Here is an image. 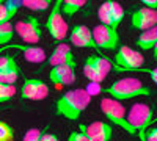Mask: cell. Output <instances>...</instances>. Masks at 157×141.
<instances>
[{"mask_svg": "<svg viewBox=\"0 0 157 141\" xmlns=\"http://www.w3.org/2000/svg\"><path fill=\"white\" fill-rule=\"evenodd\" d=\"M90 102L91 97L86 94L83 88L71 89L55 102V111L61 118H66L69 121H77L80 118V114L88 108Z\"/></svg>", "mask_w": 157, "mask_h": 141, "instance_id": "1", "label": "cell"}, {"mask_svg": "<svg viewBox=\"0 0 157 141\" xmlns=\"http://www.w3.org/2000/svg\"><path fill=\"white\" fill-rule=\"evenodd\" d=\"M101 93L107 94L110 99L121 102V100H130L137 97H148L152 94V89L145 83H141L138 79L127 77V79H120L113 82L112 85L102 88Z\"/></svg>", "mask_w": 157, "mask_h": 141, "instance_id": "2", "label": "cell"}, {"mask_svg": "<svg viewBox=\"0 0 157 141\" xmlns=\"http://www.w3.org/2000/svg\"><path fill=\"white\" fill-rule=\"evenodd\" d=\"M126 116H127V122L135 130L138 138L141 141H146L145 133L154 124V111H152V108L148 104H134Z\"/></svg>", "mask_w": 157, "mask_h": 141, "instance_id": "3", "label": "cell"}, {"mask_svg": "<svg viewBox=\"0 0 157 141\" xmlns=\"http://www.w3.org/2000/svg\"><path fill=\"white\" fill-rule=\"evenodd\" d=\"M101 111L107 116V119L118 125V127H121V129L129 133V135H137L135 130L130 127V124L127 122V116H126V108L124 105L121 104V102H118L115 99H110V97H104L101 100Z\"/></svg>", "mask_w": 157, "mask_h": 141, "instance_id": "4", "label": "cell"}, {"mask_svg": "<svg viewBox=\"0 0 157 141\" xmlns=\"http://www.w3.org/2000/svg\"><path fill=\"white\" fill-rule=\"evenodd\" d=\"M115 63L113 66L115 71L118 72H130L134 69H140L143 68V63H145V58L140 52L134 50L129 46H120L115 54Z\"/></svg>", "mask_w": 157, "mask_h": 141, "instance_id": "5", "label": "cell"}, {"mask_svg": "<svg viewBox=\"0 0 157 141\" xmlns=\"http://www.w3.org/2000/svg\"><path fill=\"white\" fill-rule=\"evenodd\" d=\"M46 30L57 43L63 41L64 38H66L68 24L64 20V17L61 16V0H57V2L52 5L50 14L47 16V20H46Z\"/></svg>", "mask_w": 157, "mask_h": 141, "instance_id": "6", "label": "cell"}, {"mask_svg": "<svg viewBox=\"0 0 157 141\" xmlns=\"http://www.w3.org/2000/svg\"><path fill=\"white\" fill-rule=\"evenodd\" d=\"M14 33L19 35L22 38L24 43L27 44H38L41 41L43 36V28H41V22H39L38 17L30 16L27 19H22L19 22H16L14 25Z\"/></svg>", "mask_w": 157, "mask_h": 141, "instance_id": "7", "label": "cell"}, {"mask_svg": "<svg viewBox=\"0 0 157 141\" xmlns=\"http://www.w3.org/2000/svg\"><path fill=\"white\" fill-rule=\"evenodd\" d=\"M91 35H93V41L99 50H118L120 47V35L115 28L99 24L91 30Z\"/></svg>", "mask_w": 157, "mask_h": 141, "instance_id": "8", "label": "cell"}, {"mask_svg": "<svg viewBox=\"0 0 157 141\" xmlns=\"http://www.w3.org/2000/svg\"><path fill=\"white\" fill-rule=\"evenodd\" d=\"M78 132H82L88 141H112L113 136V127L109 122L94 121L91 124H80Z\"/></svg>", "mask_w": 157, "mask_h": 141, "instance_id": "9", "label": "cell"}, {"mask_svg": "<svg viewBox=\"0 0 157 141\" xmlns=\"http://www.w3.org/2000/svg\"><path fill=\"white\" fill-rule=\"evenodd\" d=\"M49 80L52 82L55 89H63L66 86H71L77 80V69H72V68H68V66L50 68Z\"/></svg>", "mask_w": 157, "mask_h": 141, "instance_id": "10", "label": "cell"}, {"mask_svg": "<svg viewBox=\"0 0 157 141\" xmlns=\"http://www.w3.org/2000/svg\"><path fill=\"white\" fill-rule=\"evenodd\" d=\"M47 63L50 65V68L68 66V68L77 69V61H75V55L72 52V49L68 44H63V43L54 49V52L47 58Z\"/></svg>", "mask_w": 157, "mask_h": 141, "instance_id": "11", "label": "cell"}, {"mask_svg": "<svg viewBox=\"0 0 157 141\" xmlns=\"http://www.w3.org/2000/svg\"><path fill=\"white\" fill-rule=\"evenodd\" d=\"M49 96V86L39 79H27L21 86V97L25 100H43Z\"/></svg>", "mask_w": 157, "mask_h": 141, "instance_id": "12", "label": "cell"}, {"mask_svg": "<svg viewBox=\"0 0 157 141\" xmlns=\"http://www.w3.org/2000/svg\"><path fill=\"white\" fill-rule=\"evenodd\" d=\"M130 25L132 28L146 32L157 25V11L148 8H138L130 14Z\"/></svg>", "mask_w": 157, "mask_h": 141, "instance_id": "13", "label": "cell"}, {"mask_svg": "<svg viewBox=\"0 0 157 141\" xmlns=\"http://www.w3.org/2000/svg\"><path fill=\"white\" fill-rule=\"evenodd\" d=\"M71 38V44L80 49H93L96 52H99V49L96 47L94 41H93V35H91V30L86 27V25H74L71 28L69 33Z\"/></svg>", "mask_w": 157, "mask_h": 141, "instance_id": "14", "label": "cell"}, {"mask_svg": "<svg viewBox=\"0 0 157 141\" xmlns=\"http://www.w3.org/2000/svg\"><path fill=\"white\" fill-rule=\"evenodd\" d=\"M19 74H21V68H19V65L16 63L14 55H13L8 65L3 69H0V83L14 85V82L19 79Z\"/></svg>", "mask_w": 157, "mask_h": 141, "instance_id": "15", "label": "cell"}, {"mask_svg": "<svg viewBox=\"0 0 157 141\" xmlns=\"http://www.w3.org/2000/svg\"><path fill=\"white\" fill-rule=\"evenodd\" d=\"M6 49H17L24 52V58L30 63H43L46 60V52L41 47L33 46H6Z\"/></svg>", "mask_w": 157, "mask_h": 141, "instance_id": "16", "label": "cell"}, {"mask_svg": "<svg viewBox=\"0 0 157 141\" xmlns=\"http://www.w3.org/2000/svg\"><path fill=\"white\" fill-rule=\"evenodd\" d=\"M86 60L91 63V66H93L96 69V72L101 75V79L105 80L107 75L112 71V68H113L110 65V60L105 58V57H102V55H90V57H86Z\"/></svg>", "mask_w": 157, "mask_h": 141, "instance_id": "17", "label": "cell"}, {"mask_svg": "<svg viewBox=\"0 0 157 141\" xmlns=\"http://www.w3.org/2000/svg\"><path fill=\"white\" fill-rule=\"evenodd\" d=\"M21 2L17 0H3L0 3V25L2 24H6V22H11V19L16 16V13L19 11L21 8Z\"/></svg>", "mask_w": 157, "mask_h": 141, "instance_id": "18", "label": "cell"}, {"mask_svg": "<svg viewBox=\"0 0 157 141\" xmlns=\"http://www.w3.org/2000/svg\"><path fill=\"white\" fill-rule=\"evenodd\" d=\"M155 44H157V25L146 32H141L137 39V46L141 50H151Z\"/></svg>", "mask_w": 157, "mask_h": 141, "instance_id": "19", "label": "cell"}, {"mask_svg": "<svg viewBox=\"0 0 157 141\" xmlns=\"http://www.w3.org/2000/svg\"><path fill=\"white\" fill-rule=\"evenodd\" d=\"M85 6V0H61V16L71 19Z\"/></svg>", "mask_w": 157, "mask_h": 141, "instance_id": "20", "label": "cell"}, {"mask_svg": "<svg viewBox=\"0 0 157 141\" xmlns=\"http://www.w3.org/2000/svg\"><path fill=\"white\" fill-rule=\"evenodd\" d=\"M109 8H110V22H112L110 27L116 30L124 19V14H126L124 8L118 2H113V0H109Z\"/></svg>", "mask_w": 157, "mask_h": 141, "instance_id": "21", "label": "cell"}, {"mask_svg": "<svg viewBox=\"0 0 157 141\" xmlns=\"http://www.w3.org/2000/svg\"><path fill=\"white\" fill-rule=\"evenodd\" d=\"M13 36H14V25L11 22L0 25V47L6 46L13 39Z\"/></svg>", "mask_w": 157, "mask_h": 141, "instance_id": "22", "label": "cell"}, {"mask_svg": "<svg viewBox=\"0 0 157 141\" xmlns=\"http://www.w3.org/2000/svg\"><path fill=\"white\" fill-rule=\"evenodd\" d=\"M21 5L32 11H46L50 6L49 0H21Z\"/></svg>", "mask_w": 157, "mask_h": 141, "instance_id": "23", "label": "cell"}, {"mask_svg": "<svg viewBox=\"0 0 157 141\" xmlns=\"http://www.w3.org/2000/svg\"><path fill=\"white\" fill-rule=\"evenodd\" d=\"M83 75L90 80V83H98V85H101V82H104V80L101 79V75L96 72V69L91 66V63H90L88 60H85V65H83Z\"/></svg>", "mask_w": 157, "mask_h": 141, "instance_id": "24", "label": "cell"}, {"mask_svg": "<svg viewBox=\"0 0 157 141\" xmlns=\"http://www.w3.org/2000/svg\"><path fill=\"white\" fill-rule=\"evenodd\" d=\"M98 16L101 20V25H105V27H110L112 22H110V8H109V2H104L99 9H98ZM112 28V27H110Z\"/></svg>", "mask_w": 157, "mask_h": 141, "instance_id": "25", "label": "cell"}, {"mask_svg": "<svg viewBox=\"0 0 157 141\" xmlns=\"http://www.w3.org/2000/svg\"><path fill=\"white\" fill-rule=\"evenodd\" d=\"M0 141H14V129L5 121H0Z\"/></svg>", "mask_w": 157, "mask_h": 141, "instance_id": "26", "label": "cell"}, {"mask_svg": "<svg viewBox=\"0 0 157 141\" xmlns=\"http://www.w3.org/2000/svg\"><path fill=\"white\" fill-rule=\"evenodd\" d=\"M14 94H16V88H14V85L0 83V102H6V100H10Z\"/></svg>", "mask_w": 157, "mask_h": 141, "instance_id": "27", "label": "cell"}, {"mask_svg": "<svg viewBox=\"0 0 157 141\" xmlns=\"http://www.w3.org/2000/svg\"><path fill=\"white\" fill-rule=\"evenodd\" d=\"M43 136V130H39V129H30L25 132L22 141H39Z\"/></svg>", "mask_w": 157, "mask_h": 141, "instance_id": "28", "label": "cell"}, {"mask_svg": "<svg viewBox=\"0 0 157 141\" xmlns=\"http://www.w3.org/2000/svg\"><path fill=\"white\" fill-rule=\"evenodd\" d=\"M83 89L86 91V94L91 97V96H98V94H101L102 86H101V85H98V83H88V86H86V88H83Z\"/></svg>", "mask_w": 157, "mask_h": 141, "instance_id": "29", "label": "cell"}, {"mask_svg": "<svg viewBox=\"0 0 157 141\" xmlns=\"http://www.w3.org/2000/svg\"><path fill=\"white\" fill-rule=\"evenodd\" d=\"M130 72H145L151 77V80L157 85V68L154 69H146V68H140V69H134V71H130Z\"/></svg>", "mask_w": 157, "mask_h": 141, "instance_id": "30", "label": "cell"}, {"mask_svg": "<svg viewBox=\"0 0 157 141\" xmlns=\"http://www.w3.org/2000/svg\"><path fill=\"white\" fill-rule=\"evenodd\" d=\"M68 141H88V138L82 132H71L68 136Z\"/></svg>", "mask_w": 157, "mask_h": 141, "instance_id": "31", "label": "cell"}, {"mask_svg": "<svg viewBox=\"0 0 157 141\" xmlns=\"http://www.w3.org/2000/svg\"><path fill=\"white\" fill-rule=\"evenodd\" d=\"M145 139H146V141H157V127H154V129H149V130L145 133Z\"/></svg>", "mask_w": 157, "mask_h": 141, "instance_id": "32", "label": "cell"}, {"mask_svg": "<svg viewBox=\"0 0 157 141\" xmlns=\"http://www.w3.org/2000/svg\"><path fill=\"white\" fill-rule=\"evenodd\" d=\"M141 3H143V8L157 11V0H141Z\"/></svg>", "mask_w": 157, "mask_h": 141, "instance_id": "33", "label": "cell"}, {"mask_svg": "<svg viewBox=\"0 0 157 141\" xmlns=\"http://www.w3.org/2000/svg\"><path fill=\"white\" fill-rule=\"evenodd\" d=\"M39 141H60V139H58V136L54 135V133H46V132H43V136H41V139H39Z\"/></svg>", "mask_w": 157, "mask_h": 141, "instance_id": "34", "label": "cell"}, {"mask_svg": "<svg viewBox=\"0 0 157 141\" xmlns=\"http://www.w3.org/2000/svg\"><path fill=\"white\" fill-rule=\"evenodd\" d=\"M152 50H154V52H152V57H154V60H157V44L152 47Z\"/></svg>", "mask_w": 157, "mask_h": 141, "instance_id": "35", "label": "cell"}, {"mask_svg": "<svg viewBox=\"0 0 157 141\" xmlns=\"http://www.w3.org/2000/svg\"><path fill=\"white\" fill-rule=\"evenodd\" d=\"M154 122H157V118H155V119H154Z\"/></svg>", "mask_w": 157, "mask_h": 141, "instance_id": "36", "label": "cell"}, {"mask_svg": "<svg viewBox=\"0 0 157 141\" xmlns=\"http://www.w3.org/2000/svg\"><path fill=\"white\" fill-rule=\"evenodd\" d=\"M2 2H3V0H0V3H2Z\"/></svg>", "mask_w": 157, "mask_h": 141, "instance_id": "37", "label": "cell"}]
</instances>
